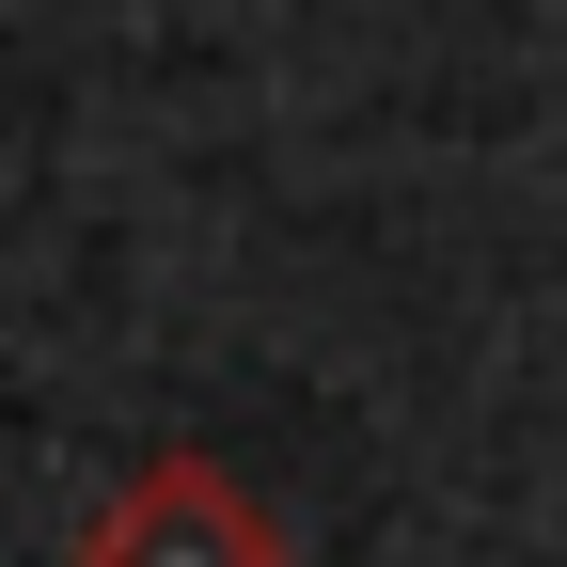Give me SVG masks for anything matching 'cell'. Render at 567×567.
Instances as JSON below:
<instances>
[{
	"instance_id": "cell-1",
	"label": "cell",
	"mask_w": 567,
	"mask_h": 567,
	"mask_svg": "<svg viewBox=\"0 0 567 567\" xmlns=\"http://www.w3.org/2000/svg\"><path fill=\"white\" fill-rule=\"evenodd\" d=\"M80 567H284V520L221 457H142L111 505L80 520Z\"/></svg>"
}]
</instances>
